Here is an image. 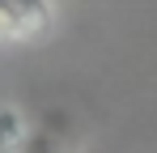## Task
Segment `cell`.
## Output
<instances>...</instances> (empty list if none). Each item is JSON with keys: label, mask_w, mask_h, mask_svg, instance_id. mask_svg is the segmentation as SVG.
Instances as JSON below:
<instances>
[{"label": "cell", "mask_w": 157, "mask_h": 153, "mask_svg": "<svg viewBox=\"0 0 157 153\" xmlns=\"http://www.w3.org/2000/svg\"><path fill=\"white\" fill-rule=\"evenodd\" d=\"M26 136H30V119L13 102H0V153H21Z\"/></svg>", "instance_id": "obj_3"}, {"label": "cell", "mask_w": 157, "mask_h": 153, "mask_svg": "<svg viewBox=\"0 0 157 153\" xmlns=\"http://www.w3.org/2000/svg\"><path fill=\"white\" fill-rule=\"evenodd\" d=\"M51 0H0V47L34 43L51 30Z\"/></svg>", "instance_id": "obj_1"}, {"label": "cell", "mask_w": 157, "mask_h": 153, "mask_svg": "<svg viewBox=\"0 0 157 153\" xmlns=\"http://www.w3.org/2000/svg\"><path fill=\"white\" fill-rule=\"evenodd\" d=\"M21 153H81V140H77V132L68 128V119L47 115L38 128H30Z\"/></svg>", "instance_id": "obj_2"}]
</instances>
